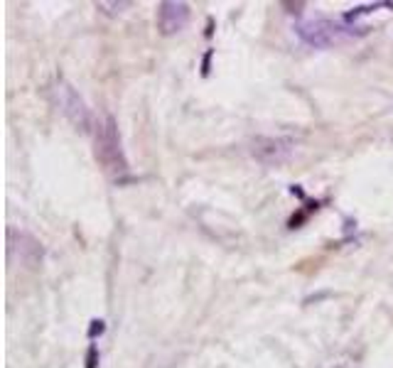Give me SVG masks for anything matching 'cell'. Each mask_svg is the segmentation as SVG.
<instances>
[{"mask_svg": "<svg viewBox=\"0 0 393 368\" xmlns=\"http://www.w3.org/2000/svg\"><path fill=\"white\" fill-rule=\"evenodd\" d=\"M254 155L265 165L286 163L292 155V142L283 140V138H261V140L254 142Z\"/></svg>", "mask_w": 393, "mask_h": 368, "instance_id": "cell-5", "label": "cell"}, {"mask_svg": "<svg viewBox=\"0 0 393 368\" xmlns=\"http://www.w3.org/2000/svg\"><path fill=\"white\" fill-rule=\"evenodd\" d=\"M98 363V351L96 347H89V353H87V368H96Z\"/></svg>", "mask_w": 393, "mask_h": 368, "instance_id": "cell-8", "label": "cell"}, {"mask_svg": "<svg viewBox=\"0 0 393 368\" xmlns=\"http://www.w3.org/2000/svg\"><path fill=\"white\" fill-rule=\"evenodd\" d=\"M94 152L96 160L101 163V167L106 169V174H111L114 179H121L128 172V160H125L123 145H121V133L119 125L111 116L101 120L94 130Z\"/></svg>", "mask_w": 393, "mask_h": 368, "instance_id": "cell-1", "label": "cell"}, {"mask_svg": "<svg viewBox=\"0 0 393 368\" xmlns=\"http://www.w3.org/2000/svg\"><path fill=\"white\" fill-rule=\"evenodd\" d=\"M103 331V322L101 320H94L91 322V329H89V336H96V334H101Z\"/></svg>", "mask_w": 393, "mask_h": 368, "instance_id": "cell-9", "label": "cell"}, {"mask_svg": "<svg viewBox=\"0 0 393 368\" xmlns=\"http://www.w3.org/2000/svg\"><path fill=\"white\" fill-rule=\"evenodd\" d=\"M96 8H101L103 12H108V15H116V10H123V8H130V3H98Z\"/></svg>", "mask_w": 393, "mask_h": 368, "instance_id": "cell-7", "label": "cell"}, {"mask_svg": "<svg viewBox=\"0 0 393 368\" xmlns=\"http://www.w3.org/2000/svg\"><path fill=\"white\" fill-rule=\"evenodd\" d=\"M54 101H57V106H60V111L64 113V118L69 120L74 128L79 130L91 128V113H89L87 103H84V98H81L79 93L74 91V86L67 84L64 79H60L57 86H54Z\"/></svg>", "mask_w": 393, "mask_h": 368, "instance_id": "cell-3", "label": "cell"}, {"mask_svg": "<svg viewBox=\"0 0 393 368\" xmlns=\"http://www.w3.org/2000/svg\"><path fill=\"white\" fill-rule=\"evenodd\" d=\"M295 33L302 42L310 44V47H317V49L332 47V44H340V42H344V39L354 37V30L351 28L340 25V22H334V20H327V17L297 22Z\"/></svg>", "mask_w": 393, "mask_h": 368, "instance_id": "cell-2", "label": "cell"}, {"mask_svg": "<svg viewBox=\"0 0 393 368\" xmlns=\"http://www.w3.org/2000/svg\"><path fill=\"white\" fill-rule=\"evenodd\" d=\"M378 10H393V3H374V6H359V8H354V10H349L344 15L347 28L354 30L356 22L364 20V17H369V15H374V12H378Z\"/></svg>", "mask_w": 393, "mask_h": 368, "instance_id": "cell-6", "label": "cell"}, {"mask_svg": "<svg viewBox=\"0 0 393 368\" xmlns=\"http://www.w3.org/2000/svg\"><path fill=\"white\" fill-rule=\"evenodd\" d=\"M189 22V6L187 3H173L165 0L157 8V28L162 35H177L187 28Z\"/></svg>", "mask_w": 393, "mask_h": 368, "instance_id": "cell-4", "label": "cell"}]
</instances>
